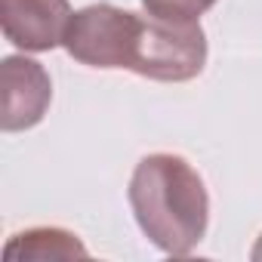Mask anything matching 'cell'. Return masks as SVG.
I'll list each match as a JSON object with an SVG mask.
<instances>
[{
  "instance_id": "obj_3",
  "label": "cell",
  "mask_w": 262,
  "mask_h": 262,
  "mask_svg": "<svg viewBox=\"0 0 262 262\" xmlns=\"http://www.w3.org/2000/svg\"><path fill=\"white\" fill-rule=\"evenodd\" d=\"M0 83H4V108H0L4 133H22L43 120L53 102V80L40 62L28 56H7L0 62Z\"/></svg>"
},
{
  "instance_id": "obj_2",
  "label": "cell",
  "mask_w": 262,
  "mask_h": 262,
  "mask_svg": "<svg viewBox=\"0 0 262 262\" xmlns=\"http://www.w3.org/2000/svg\"><path fill=\"white\" fill-rule=\"evenodd\" d=\"M126 201L142 234L167 256L191 253L210 225V194L204 176L170 151L148 155L129 176Z\"/></svg>"
},
{
  "instance_id": "obj_1",
  "label": "cell",
  "mask_w": 262,
  "mask_h": 262,
  "mask_svg": "<svg viewBox=\"0 0 262 262\" xmlns=\"http://www.w3.org/2000/svg\"><path fill=\"white\" fill-rule=\"evenodd\" d=\"M62 47L90 68H126L161 83L194 80L207 65L201 22L139 16L114 4H93L71 16Z\"/></svg>"
},
{
  "instance_id": "obj_4",
  "label": "cell",
  "mask_w": 262,
  "mask_h": 262,
  "mask_svg": "<svg viewBox=\"0 0 262 262\" xmlns=\"http://www.w3.org/2000/svg\"><path fill=\"white\" fill-rule=\"evenodd\" d=\"M74 10L68 0H0L4 37L25 53H50L62 47Z\"/></svg>"
},
{
  "instance_id": "obj_7",
  "label": "cell",
  "mask_w": 262,
  "mask_h": 262,
  "mask_svg": "<svg viewBox=\"0 0 262 262\" xmlns=\"http://www.w3.org/2000/svg\"><path fill=\"white\" fill-rule=\"evenodd\" d=\"M253 259H262V237H259V244L253 247Z\"/></svg>"
},
{
  "instance_id": "obj_5",
  "label": "cell",
  "mask_w": 262,
  "mask_h": 262,
  "mask_svg": "<svg viewBox=\"0 0 262 262\" xmlns=\"http://www.w3.org/2000/svg\"><path fill=\"white\" fill-rule=\"evenodd\" d=\"M4 256L10 262L25 259V262H50V259H86V247L80 244V237L74 231L56 228V225H43V228H28L19 231L7 241Z\"/></svg>"
},
{
  "instance_id": "obj_6",
  "label": "cell",
  "mask_w": 262,
  "mask_h": 262,
  "mask_svg": "<svg viewBox=\"0 0 262 262\" xmlns=\"http://www.w3.org/2000/svg\"><path fill=\"white\" fill-rule=\"evenodd\" d=\"M216 0H142L145 13L158 19H179V22H198Z\"/></svg>"
}]
</instances>
